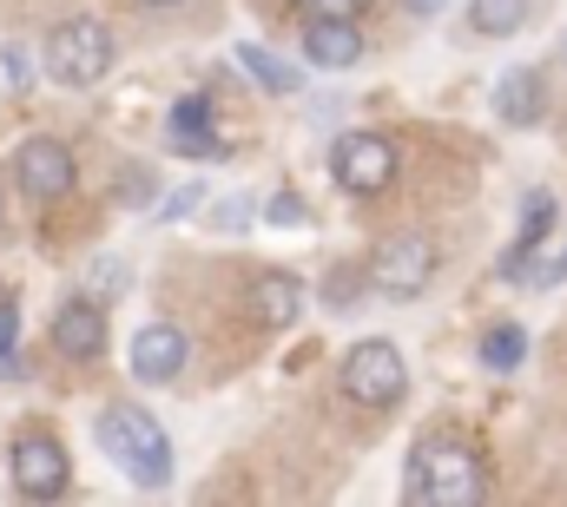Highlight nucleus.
I'll return each instance as SVG.
<instances>
[{
	"label": "nucleus",
	"mask_w": 567,
	"mask_h": 507,
	"mask_svg": "<svg viewBox=\"0 0 567 507\" xmlns=\"http://www.w3.org/2000/svg\"><path fill=\"white\" fill-rule=\"evenodd\" d=\"M403 495L423 507H475L488 495V468L468 442L455 435H429L410 448V475H403Z\"/></svg>",
	"instance_id": "1"
},
{
	"label": "nucleus",
	"mask_w": 567,
	"mask_h": 507,
	"mask_svg": "<svg viewBox=\"0 0 567 507\" xmlns=\"http://www.w3.org/2000/svg\"><path fill=\"white\" fill-rule=\"evenodd\" d=\"M100 455L113 462V468H126V482L133 488H165L172 482V435L133 408V402H113V408H100Z\"/></svg>",
	"instance_id": "2"
},
{
	"label": "nucleus",
	"mask_w": 567,
	"mask_h": 507,
	"mask_svg": "<svg viewBox=\"0 0 567 507\" xmlns=\"http://www.w3.org/2000/svg\"><path fill=\"white\" fill-rule=\"evenodd\" d=\"M40 66L60 86H100L113 73V27L106 20H86V13L80 20H60L47 33V46H40Z\"/></svg>",
	"instance_id": "3"
},
{
	"label": "nucleus",
	"mask_w": 567,
	"mask_h": 507,
	"mask_svg": "<svg viewBox=\"0 0 567 507\" xmlns=\"http://www.w3.org/2000/svg\"><path fill=\"white\" fill-rule=\"evenodd\" d=\"M337 382L357 408H396L410 395V363L390 337H363L343 363H337Z\"/></svg>",
	"instance_id": "4"
},
{
	"label": "nucleus",
	"mask_w": 567,
	"mask_h": 507,
	"mask_svg": "<svg viewBox=\"0 0 567 507\" xmlns=\"http://www.w3.org/2000/svg\"><path fill=\"white\" fill-rule=\"evenodd\" d=\"M330 178L350 192V198H377L396 185V145L383 132H343L330 145Z\"/></svg>",
	"instance_id": "5"
},
{
	"label": "nucleus",
	"mask_w": 567,
	"mask_h": 507,
	"mask_svg": "<svg viewBox=\"0 0 567 507\" xmlns=\"http://www.w3.org/2000/svg\"><path fill=\"white\" fill-rule=\"evenodd\" d=\"M429 277H435V245H429L423 231L383 238V245L370 251V290H383V297H396V303L423 297Z\"/></svg>",
	"instance_id": "6"
},
{
	"label": "nucleus",
	"mask_w": 567,
	"mask_h": 507,
	"mask_svg": "<svg viewBox=\"0 0 567 507\" xmlns=\"http://www.w3.org/2000/svg\"><path fill=\"white\" fill-rule=\"evenodd\" d=\"M7 475H13V495H27V501H60L73 488L66 448L53 435H20L13 455H7Z\"/></svg>",
	"instance_id": "7"
},
{
	"label": "nucleus",
	"mask_w": 567,
	"mask_h": 507,
	"mask_svg": "<svg viewBox=\"0 0 567 507\" xmlns=\"http://www.w3.org/2000/svg\"><path fill=\"white\" fill-rule=\"evenodd\" d=\"M13 178H20L27 205H60L80 172H73V152H66L60 138H27V145L13 152Z\"/></svg>",
	"instance_id": "8"
},
{
	"label": "nucleus",
	"mask_w": 567,
	"mask_h": 507,
	"mask_svg": "<svg viewBox=\"0 0 567 507\" xmlns=\"http://www.w3.org/2000/svg\"><path fill=\"white\" fill-rule=\"evenodd\" d=\"M185 363H192V343H185L178 323H145L140 337H133V382H145V389L178 382Z\"/></svg>",
	"instance_id": "9"
},
{
	"label": "nucleus",
	"mask_w": 567,
	"mask_h": 507,
	"mask_svg": "<svg viewBox=\"0 0 567 507\" xmlns=\"http://www.w3.org/2000/svg\"><path fill=\"white\" fill-rule=\"evenodd\" d=\"M303 60L323 73H350L363 60V27L350 13H310L303 20Z\"/></svg>",
	"instance_id": "10"
},
{
	"label": "nucleus",
	"mask_w": 567,
	"mask_h": 507,
	"mask_svg": "<svg viewBox=\"0 0 567 507\" xmlns=\"http://www.w3.org/2000/svg\"><path fill=\"white\" fill-rule=\"evenodd\" d=\"M53 350H60L66 363H100V350H106V310H100L93 297L60 303V317H53Z\"/></svg>",
	"instance_id": "11"
},
{
	"label": "nucleus",
	"mask_w": 567,
	"mask_h": 507,
	"mask_svg": "<svg viewBox=\"0 0 567 507\" xmlns=\"http://www.w3.org/2000/svg\"><path fill=\"white\" fill-rule=\"evenodd\" d=\"M495 120L515 132L542 126L548 120V80L535 73V66H515V73H502L495 80Z\"/></svg>",
	"instance_id": "12"
},
{
	"label": "nucleus",
	"mask_w": 567,
	"mask_h": 507,
	"mask_svg": "<svg viewBox=\"0 0 567 507\" xmlns=\"http://www.w3.org/2000/svg\"><path fill=\"white\" fill-rule=\"evenodd\" d=\"M561 225V205H555V192H528L522 198V225H515V251H508V263H502V277L508 283H522V270L535 263V251H542V238Z\"/></svg>",
	"instance_id": "13"
},
{
	"label": "nucleus",
	"mask_w": 567,
	"mask_h": 507,
	"mask_svg": "<svg viewBox=\"0 0 567 507\" xmlns=\"http://www.w3.org/2000/svg\"><path fill=\"white\" fill-rule=\"evenodd\" d=\"M251 317H258L265 330H290V323L303 317V277H290V270H258V283H251Z\"/></svg>",
	"instance_id": "14"
},
{
	"label": "nucleus",
	"mask_w": 567,
	"mask_h": 507,
	"mask_svg": "<svg viewBox=\"0 0 567 507\" xmlns=\"http://www.w3.org/2000/svg\"><path fill=\"white\" fill-rule=\"evenodd\" d=\"M172 152H185V158H225V145H218V132H212V106L205 100H178L172 106Z\"/></svg>",
	"instance_id": "15"
},
{
	"label": "nucleus",
	"mask_w": 567,
	"mask_h": 507,
	"mask_svg": "<svg viewBox=\"0 0 567 507\" xmlns=\"http://www.w3.org/2000/svg\"><path fill=\"white\" fill-rule=\"evenodd\" d=\"M528 13H535V0H468V33H482V40H508V33L528 27Z\"/></svg>",
	"instance_id": "16"
},
{
	"label": "nucleus",
	"mask_w": 567,
	"mask_h": 507,
	"mask_svg": "<svg viewBox=\"0 0 567 507\" xmlns=\"http://www.w3.org/2000/svg\"><path fill=\"white\" fill-rule=\"evenodd\" d=\"M522 356H528V330H522V323H495V330L482 337V363H488L495 376L522 370Z\"/></svg>",
	"instance_id": "17"
},
{
	"label": "nucleus",
	"mask_w": 567,
	"mask_h": 507,
	"mask_svg": "<svg viewBox=\"0 0 567 507\" xmlns=\"http://www.w3.org/2000/svg\"><path fill=\"white\" fill-rule=\"evenodd\" d=\"M238 60H245V73H251V80H258V86H271V93H297V73H290V66H284V60H271V53H265V46H245V53H238Z\"/></svg>",
	"instance_id": "18"
},
{
	"label": "nucleus",
	"mask_w": 567,
	"mask_h": 507,
	"mask_svg": "<svg viewBox=\"0 0 567 507\" xmlns=\"http://www.w3.org/2000/svg\"><path fill=\"white\" fill-rule=\"evenodd\" d=\"M265 218H271V225H284V231H297V225H310V205H303L297 192H278V198L265 205Z\"/></svg>",
	"instance_id": "19"
},
{
	"label": "nucleus",
	"mask_w": 567,
	"mask_h": 507,
	"mask_svg": "<svg viewBox=\"0 0 567 507\" xmlns=\"http://www.w3.org/2000/svg\"><path fill=\"white\" fill-rule=\"evenodd\" d=\"M561 277H567V245H555L548 263H528V270H522V283H535V290H555Z\"/></svg>",
	"instance_id": "20"
},
{
	"label": "nucleus",
	"mask_w": 567,
	"mask_h": 507,
	"mask_svg": "<svg viewBox=\"0 0 567 507\" xmlns=\"http://www.w3.org/2000/svg\"><path fill=\"white\" fill-rule=\"evenodd\" d=\"M13 330H20V317H13V303H0V356H13Z\"/></svg>",
	"instance_id": "21"
},
{
	"label": "nucleus",
	"mask_w": 567,
	"mask_h": 507,
	"mask_svg": "<svg viewBox=\"0 0 567 507\" xmlns=\"http://www.w3.org/2000/svg\"><path fill=\"white\" fill-rule=\"evenodd\" d=\"M403 7H410V13H416V20H429V13H442V7H449V0H403Z\"/></svg>",
	"instance_id": "22"
},
{
	"label": "nucleus",
	"mask_w": 567,
	"mask_h": 507,
	"mask_svg": "<svg viewBox=\"0 0 567 507\" xmlns=\"http://www.w3.org/2000/svg\"><path fill=\"white\" fill-rule=\"evenodd\" d=\"M323 13H350V7H363V0H317Z\"/></svg>",
	"instance_id": "23"
},
{
	"label": "nucleus",
	"mask_w": 567,
	"mask_h": 507,
	"mask_svg": "<svg viewBox=\"0 0 567 507\" xmlns=\"http://www.w3.org/2000/svg\"><path fill=\"white\" fill-rule=\"evenodd\" d=\"M140 7H158V13H165V7H185V0H140Z\"/></svg>",
	"instance_id": "24"
},
{
	"label": "nucleus",
	"mask_w": 567,
	"mask_h": 507,
	"mask_svg": "<svg viewBox=\"0 0 567 507\" xmlns=\"http://www.w3.org/2000/svg\"><path fill=\"white\" fill-rule=\"evenodd\" d=\"M0 225H7V211H0Z\"/></svg>",
	"instance_id": "25"
}]
</instances>
